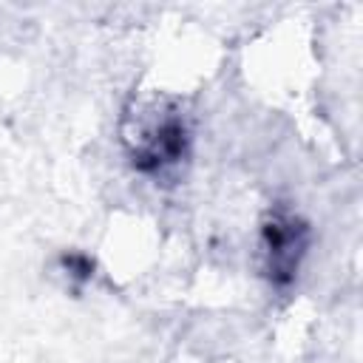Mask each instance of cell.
I'll return each instance as SVG.
<instances>
[{"mask_svg":"<svg viewBox=\"0 0 363 363\" xmlns=\"http://www.w3.org/2000/svg\"><path fill=\"white\" fill-rule=\"evenodd\" d=\"M306 247H309V227L301 216H295L286 207H275L267 213L261 224V250H264V272L275 286L292 284Z\"/></svg>","mask_w":363,"mask_h":363,"instance_id":"7a4b0ae2","label":"cell"},{"mask_svg":"<svg viewBox=\"0 0 363 363\" xmlns=\"http://www.w3.org/2000/svg\"><path fill=\"white\" fill-rule=\"evenodd\" d=\"M60 264H62L65 275L74 278V281H88L94 275V261L88 255H82V252H65L60 258Z\"/></svg>","mask_w":363,"mask_h":363,"instance_id":"3957f363","label":"cell"},{"mask_svg":"<svg viewBox=\"0 0 363 363\" xmlns=\"http://www.w3.org/2000/svg\"><path fill=\"white\" fill-rule=\"evenodd\" d=\"M119 139L136 173L170 179L190 156V119L176 96H133L119 122Z\"/></svg>","mask_w":363,"mask_h":363,"instance_id":"6da1fadb","label":"cell"}]
</instances>
